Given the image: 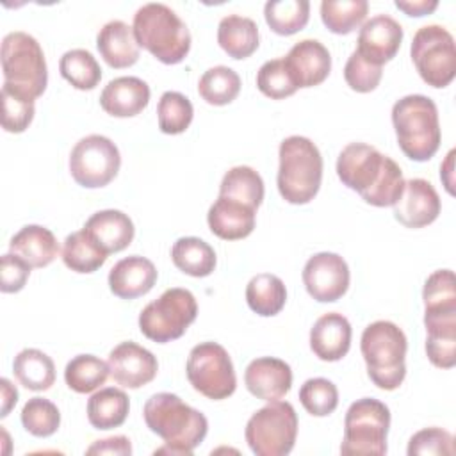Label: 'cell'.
Segmentation results:
<instances>
[{"mask_svg":"<svg viewBox=\"0 0 456 456\" xmlns=\"http://www.w3.org/2000/svg\"><path fill=\"white\" fill-rule=\"evenodd\" d=\"M340 182L372 207H392L403 192L399 164L365 142H349L337 159Z\"/></svg>","mask_w":456,"mask_h":456,"instance_id":"6da1fadb","label":"cell"},{"mask_svg":"<svg viewBox=\"0 0 456 456\" xmlns=\"http://www.w3.org/2000/svg\"><path fill=\"white\" fill-rule=\"evenodd\" d=\"M142 417L151 433L159 435L166 445L155 454H185L191 456L208 431L207 417L183 403L171 392L153 394L142 408Z\"/></svg>","mask_w":456,"mask_h":456,"instance_id":"7a4b0ae2","label":"cell"},{"mask_svg":"<svg viewBox=\"0 0 456 456\" xmlns=\"http://www.w3.org/2000/svg\"><path fill=\"white\" fill-rule=\"evenodd\" d=\"M392 125L401 151L415 160H429L440 148V121L435 102L424 94H408L392 107Z\"/></svg>","mask_w":456,"mask_h":456,"instance_id":"3957f363","label":"cell"},{"mask_svg":"<svg viewBox=\"0 0 456 456\" xmlns=\"http://www.w3.org/2000/svg\"><path fill=\"white\" fill-rule=\"evenodd\" d=\"M132 28L137 45L164 64L182 62L191 50L187 25L166 4L150 2L141 5L134 14Z\"/></svg>","mask_w":456,"mask_h":456,"instance_id":"277c9868","label":"cell"},{"mask_svg":"<svg viewBox=\"0 0 456 456\" xmlns=\"http://www.w3.org/2000/svg\"><path fill=\"white\" fill-rule=\"evenodd\" d=\"M278 191L287 203L305 205L315 198L322 180V157L319 148L303 135H290L278 150Z\"/></svg>","mask_w":456,"mask_h":456,"instance_id":"5b68a950","label":"cell"},{"mask_svg":"<svg viewBox=\"0 0 456 456\" xmlns=\"http://www.w3.org/2000/svg\"><path fill=\"white\" fill-rule=\"evenodd\" d=\"M360 349L370 381L381 390L399 388L406 376L404 331L390 321H374L363 330Z\"/></svg>","mask_w":456,"mask_h":456,"instance_id":"8992f818","label":"cell"},{"mask_svg":"<svg viewBox=\"0 0 456 456\" xmlns=\"http://www.w3.org/2000/svg\"><path fill=\"white\" fill-rule=\"evenodd\" d=\"M2 73L4 84L36 100L48 84V68L45 53L36 37L14 30L2 39Z\"/></svg>","mask_w":456,"mask_h":456,"instance_id":"52a82bcc","label":"cell"},{"mask_svg":"<svg viewBox=\"0 0 456 456\" xmlns=\"http://www.w3.org/2000/svg\"><path fill=\"white\" fill-rule=\"evenodd\" d=\"M196 315L198 305L192 292L173 287L141 310L139 330L146 338L166 344L180 338L196 321Z\"/></svg>","mask_w":456,"mask_h":456,"instance_id":"ba28073f","label":"cell"},{"mask_svg":"<svg viewBox=\"0 0 456 456\" xmlns=\"http://www.w3.org/2000/svg\"><path fill=\"white\" fill-rule=\"evenodd\" d=\"M390 428V410L374 397H363L346 411L342 454H387V435Z\"/></svg>","mask_w":456,"mask_h":456,"instance_id":"9c48e42d","label":"cell"},{"mask_svg":"<svg viewBox=\"0 0 456 456\" xmlns=\"http://www.w3.org/2000/svg\"><path fill=\"white\" fill-rule=\"evenodd\" d=\"M246 442L256 456H285L297 436V415L287 401H269L256 410L244 431Z\"/></svg>","mask_w":456,"mask_h":456,"instance_id":"30bf717a","label":"cell"},{"mask_svg":"<svg viewBox=\"0 0 456 456\" xmlns=\"http://www.w3.org/2000/svg\"><path fill=\"white\" fill-rule=\"evenodd\" d=\"M411 61L420 78L431 87H447L456 75V46L452 34L442 25L420 27L411 41Z\"/></svg>","mask_w":456,"mask_h":456,"instance_id":"8fae6325","label":"cell"},{"mask_svg":"<svg viewBox=\"0 0 456 456\" xmlns=\"http://www.w3.org/2000/svg\"><path fill=\"white\" fill-rule=\"evenodd\" d=\"M187 379L201 395L221 401L237 388V378L228 351L217 342H200L189 353Z\"/></svg>","mask_w":456,"mask_h":456,"instance_id":"7c38bea8","label":"cell"},{"mask_svg":"<svg viewBox=\"0 0 456 456\" xmlns=\"http://www.w3.org/2000/svg\"><path fill=\"white\" fill-rule=\"evenodd\" d=\"M119 166L121 155L118 146L100 134L82 137L69 153V173L86 189H98L110 183Z\"/></svg>","mask_w":456,"mask_h":456,"instance_id":"4fadbf2b","label":"cell"},{"mask_svg":"<svg viewBox=\"0 0 456 456\" xmlns=\"http://www.w3.org/2000/svg\"><path fill=\"white\" fill-rule=\"evenodd\" d=\"M347 262L330 251H321L310 256L303 267V283L306 292L319 303H333L349 289Z\"/></svg>","mask_w":456,"mask_h":456,"instance_id":"5bb4252c","label":"cell"},{"mask_svg":"<svg viewBox=\"0 0 456 456\" xmlns=\"http://www.w3.org/2000/svg\"><path fill=\"white\" fill-rule=\"evenodd\" d=\"M110 378L123 388H141L153 381L159 362L146 347L126 340L118 344L107 358Z\"/></svg>","mask_w":456,"mask_h":456,"instance_id":"9a60e30c","label":"cell"},{"mask_svg":"<svg viewBox=\"0 0 456 456\" xmlns=\"http://www.w3.org/2000/svg\"><path fill=\"white\" fill-rule=\"evenodd\" d=\"M404 32L397 20L388 14H376L362 25L354 50L367 62L383 66L399 52Z\"/></svg>","mask_w":456,"mask_h":456,"instance_id":"2e32d148","label":"cell"},{"mask_svg":"<svg viewBox=\"0 0 456 456\" xmlns=\"http://www.w3.org/2000/svg\"><path fill=\"white\" fill-rule=\"evenodd\" d=\"M394 207V217L406 228H424L431 224L442 208L436 189L424 178L404 182L403 192Z\"/></svg>","mask_w":456,"mask_h":456,"instance_id":"e0dca14e","label":"cell"},{"mask_svg":"<svg viewBox=\"0 0 456 456\" xmlns=\"http://www.w3.org/2000/svg\"><path fill=\"white\" fill-rule=\"evenodd\" d=\"M283 62L297 89L322 84L331 71V55L317 39L297 41L283 57Z\"/></svg>","mask_w":456,"mask_h":456,"instance_id":"ac0fdd59","label":"cell"},{"mask_svg":"<svg viewBox=\"0 0 456 456\" xmlns=\"http://www.w3.org/2000/svg\"><path fill=\"white\" fill-rule=\"evenodd\" d=\"M244 383L251 395L262 401H278L292 387L290 365L274 356L255 358L244 370Z\"/></svg>","mask_w":456,"mask_h":456,"instance_id":"d6986e66","label":"cell"},{"mask_svg":"<svg viewBox=\"0 0 456 456\" xmlns=\"http://www.w3.org/2000/svg\"><path fill=\"white\" fill-rule=\"evenodd\" d=\"M426 354L438 369L456 365V310L424 312Z\"/></svg>","mask_w":456,"mask_h":456,"instance_id":"ffe728a7","label":"cell"},{"mask_svg":"<svg viewBox=\"0 0 456 456\" xmlns=\"http://www.w3.org/2000/svg\"><path fill=\"white\" fill-rule=\"evenodd\" d=\"M157 281V269L151 260L141 255L121 258L109 273L110 292L121 299H135L148 294Z\"/></svg>","mask_w":456,"mask_h":456,"instance_id":"44dd1931","label":"cell"},{"mask_svg":"<svg viewBox=\"0 0 456 456\" xmlns=\"http://www.w3.org/2000/svg\"><path fill=\"white\" fill-rule=\"evenodd\" d=\"M351 347V324L338 312L321 315L310 330V349L322 362L342 360Z\"/></svg>","mask_w":456,"mask_h":456,"instance_id":"7402d4cb","label":"cell"},{"mask_svg":"<svg viewBox=\"0 0 456 456\" xmlns=\"http://www.w3.org/2000/svg\"><path fill=\"white\" fill-rule=\"evenodd\" d=\"M150 102V86L139 77H118L110 80L102 94V109L114 118H132L141 114Z\"/></svg>","mask_w":456,"mask_h":456,"instance_id":"603a6c76","label":"cell"},{"mask_svg":"<svg viewBox=\"0 0 456 456\" xmlns=\"http://www.w3.org/2000/svg\"><path fill=\"white\" fill-rule=\"evenodd\" d=\"M255 216V208L240 201L219 196L208 208L207 223L216 237L223 240H239L253 232Z\"/></svg>","mask_w":456,"mask_h":456,"instance_id":"cb8c5ba5","label":"cell"},{"mask_svg":"<svg viewBox=\"0 0 456 456\" xmlns=\"http://www.w3.org/2000/svg\"><path fill=\"white\" fill-rule=\"evenodd\" d=\"M96 48L102 59L116 69L134 66L139 59L134 28L123 20H110L98 30Z\"/></svg>","mask_w":456,"mask_h":456,"instance_id":"d4e9b609","label":"cell"},{"mask_svg":"<svg viewBox=\"0 0 456 456\" xmlns=\"http://www.w3.org/2000/svg\"><path fill=\"white\" fill-rule=\"evenodd\" d=\"M84 230L107 251L118 253L130 246L135 235L132 219L116 208L94 212L84 224Z\"/></svg>","mask_w":456,"mask_h":456,"instance_id":"484cf974","label":"cell"},{"mask_svg":"<svg viewBox=\"0 0 456 456\" xmlns=\"http://www.w3.org/2000/svg\"><path fill=\"white\" fill-rule=\"evenodd\" d=\"M9 251L21 256L30 267H46L59 255L55 235L41 224H27L9 240Z\"/></svg>","mask_w":456,"mask_h":456,"instance_id":"4316f807","label":"cell"},{"mask_svg":"<svg viewBox=\"0 0 456 456\" xmlns=\"http://www.w3.org/2000/svg\"><path fill=\"white\" fill-rule=\"evenodd\" d=\"M217 43L232 59H246L258 48V27L251 18L228 14L219 21Z\"/></svg>","mask_w":456,"mask_h":456,"instance_id":"83f0119b","label":"cell"},{"mask_svg":"<svg viewBox=\"0 0 456 456\" xmlns=\"http://www.w3.org/2000/svg\"><path fill=\"white\" fill-rule=\"evenodd\" d=\"M130 410L128 395L121 388L107 387L94 392L87 401V420L94 429L119 428Z\"/></svg>","mask_w":456,"mask_h":456,"instance_id":"f1b7e54d","label":"cell"},{"mask_svg":"<svg viewBox=\"0 0 456 456\" xmlns=\"http://www.w3.org/2000/svg\"><path fill=\"white\" fill-rule=\"evenodd\" d=\"M12 370L20 385L34 392H45L55 383L53 360L34 347L21 349L12 362Z\"/></svg>","mask_w":456,"mask_h":456,"instance_id":"f546056e","label":"cell"},{"mask_svg":"<svg viewBox=\"0 0 456 456\" xmlns=\"http://www.w3.org/2000/svg\"><path fill=\"white\" fill-rule=\"evenodd\" d=\"M173 264L185 274L205 278L216 269L214 248L200 237H180L171 248Z\"/></svg>","mask_w":456,"mask_h":456,"instance_id":"4dcf8cb0","label":"cell"},{"mask_svg":"<svg viewBox=\"0 0 456 456\" xmlns=\"http://www.w3.org/2000/svg\"><path fill=\"white\" fill-rule=\"evenodd\" d=\"M107 256L109 253L84 228L64 239L62 262L75 273H94L105 264Z\"/></svg>","mask_w":456,"mask_h":456,"instance_id":"1f68e13d","label":"cell"},{"mask_svg":"<svg viewBox=\"0 0 456 456\" xmlns=\"http://www.w3.org/2000/svg\"><path fill=\"white\" fill-rule=\"evenodd\" d=\"M248 306L262 315L273 317L281 312L287 301V289L281 278L271 273H260L253 276L246 285Z\"/></svg>","mask_w":456,"mask_h":456,"instance_id":"d6a6232c","label":"cell"},{"mask_svg":"<svg viewBox=\"0 0 456 456\" xmlns=\"http://www.w3.org/2000/svg\"><path fill=\"white\" fill-rule=\"evenodd\" d=\"M264 180L249 166H235L228 169L219 185V196L240 201L251 208H258L264 200Z\"/></svg>","mask_w":456,"mask_h":456,"instance_id":"836d02e7","label":"cell"},{"mask_svg":"<svg viewBox=\"0 0 456 456\" xmlns=\"http://www.w3.org/2000/svg\"><path fill=\"white\" fill-rule=\"evenodd\" d=\"M110 376L107 362L94 354H77L66 363L64 381L77 394H89L100 388Z\"/></svg>","mask_w":456,"mask_h":456,"instance_id":"e575fe53","label":"cell"},{"mask_svg":"<svg viewBox=\"0 0 456 456\" xmlns=\"http://www.w3.org/2000/svg\"><path fill=\"white\" fill-rule=\"evenodd\" d=\"M264 18L278 36H292L303 30L310 18L306 0H269L264 5Z\"/></svg>","mask_w":456,"mask_h":456,"instance_id":"d590c367","label":"cell"},{"mask_svg":"<svg viewBox=\"0 0 456 456\" xmlns=\"http://www.w3.org/2000/svg\"><path fill=\"white\" fill-rule=\"evenodd\" d=\"M59 71L75 89L91 91L100 84L102 68L94 55L84 48H73L62 53Z\"/></svg>","mask_w":456,"mask_h":456,"instance_id":"8d00e7d4","label":"cell"},{"mask_svg":"<svg viewBox=\"0 0 456 456\" xmlns=\"http://www.w3.org/2000/svg\"><path fill=\"white\" fill-rule=\"evenodd\" d=\"M367 0H322L321 20L333 34H349L360 27L367 16Z\"/></svg>","mask_w":456,"mask_h":456,"instance_id":"74e56055","label":"cell"},{"mask_svg":"<svg viewBox=\"0 0 456 456\" xmlns=\"http://www.w3.org/2000/svg\"><path fill=\"white\" fill-rule=\"evenodd\" d=\"M240 91V77L228 66L208 68L200 82L198 93L210 105H228Z\"/></svg>","mask_w":456,"mask_h":456,"instance_id":"f35d334b","label":"cell"},{"mask_svg":"<svg viewBox=\"0 0 456 456\" xmlns=\"http://www.w3.org/2000/svg\"><path fill=\"white\" fill-rule=\"evenodd\" d=\"M194 116L192 103L187 96L176 91H166L157 105L159 128L164 134L176 135L189 128Z\"/></svg>","mask_w":456,"mask_h":456,"instance_id":"ab89813d","label":"cell"},{"mask_svg":"<svg viewBox=\"0 0 456 456\" xmlns=\"http://www.w3.org/2000/svg\"><path fill=\"white\" fill-rule=\"evenodd\" d=\"M21 424L34 436H52L61 426L59 408L45 397H30L21 410Z\"/></svg>","mask_w":456,"mask_h":456,"instance_id":"60d3db41","label":"cell"},{"mask_svg":"<svg viewBox=\"0 0 456 456\" xmlns=\"http://www.w3.org/2000/svg\"><path fill=\"white\" fill-rule=\"evenodd\" d=\"M303 408L314 417H326L338 406V390L326 378H310L299 388Z\"/></svg>","mask_w":456,"mask_h":456,"instance_id":"b9f144b4","label":"cell"},{"mask_svg":"<svg viewBox=\"0 0 456 456\" xmlns=\"http://www.w3.org/2000/svg\"><path fill=\"white\" fill-rule=\"evenodd\" d=\"M34 100L14 91L7 84L2 86V126L5 132L21 134L34 119Z\"/></svg>","mask_w":456,"mask_h":456,"instance_id":"7bdbcfd3","label":"cell"},{"mask_svg":"<svg viewBox=\"0 0 456 456\" xmlns=\"http://www.w3.org/2000/svg\"><path fill=\"white\" fill-rule=\"evenodd\" d=\"M256 87L264 96L271 100H283L297 91V86L294 84L283 57L267 61L260 66L256 73Z\"/></svg>","mask_w":456,"mask_h":456,"instance_id":"ee69618b","label":"cell"},{"mask_svg":"<svg viewBox=\"0 0 456 456\" xmlns=\"http://www.w3.org/2000/svg\"><path fill=\"white\" fill-rule=\"evenodd\" d=\"M424 312L456 308V280L451 269L431 273L422 289Z\"/></svg>","mask_w":456,"mask_h":456,"instance_id":"f6af8a7d","label":"cell"},{"mask_svg":"<svg viewBox=\"0 0 456 456\" xmlns=\"http://www.w3.org/2000/svg\"><path fill=\"white\" fill-rule=\"evenodd\" d=\"M408 456H429V454H454V438L442 428H426L417 431L408 442Z\"/></svg>","mask_w":456,"mask_h":456,"instance_id":"bcb514c9","label":"cell"},{"mask_svg":"<svg viewBox=\"0 0 456 456\" xmlns=\"http://www.w3.org/2000/svg\"><path fill=\"white\" fill-rule=\"evenodd\" d=\"M381 75H383V68L367 62L356 50L349 55L344 68V78L347 86L356 93L374 91L379 86Z\"/></svg>","mask_w":456,"mask_h":456,"instance_id":"7dc6e473","label":"cell"},{"mask_svg":"<svg viewBox=\"0 0 456 456\" xmlns=\"http://www.w3.org/2000/svg\"><path fill=\"white\" fill-rule=\"evenodd\" d=\"M30 265L18 255L14 253H5L2 255L0 260V290L5 294L11 292H20L28 276H30Z\"/></svg>","mask_w":456,"mask_h":456,"instance_id":"c3c4849f","label":"cell"},{"mask_svg":"<svg viewBox=\"0 0 456 456\" xmlns=\"http://www.w3.org/2000/svg\"><path fill=\"white\" fill-rule=\"evenodd\" d=\"M86 454H118V456H130L132 444L126 436H110L105 440H96L93 445L86 449Z\"/></svg>","mask_w":456,"mask_h":456,"instance_id":"681fc988","label":"cell"},{"mask_svg":"<svg viewBox=\"0 0 456 456\" xmlns=\"http://www.w3.org/2000/svg\"><path fill=\"white\" fill-rule=\"evenodd\" d=\"M395 7L408 16H426L438 7V2L436 0H395Z\"/></svg>","mask_w":456,"mask_h":456,"instance_id":"f907efd6","label":"cell"},{"mask_svg":"<svg viewBox=\"0 0 456 456\" xmlns=\"http://www.w3.org/2000/svg\"><path fill=\"white\" fill-rule=\"evenodd\" d=\"M0 388H2V411H0V417H7L11 408L18 401V390L11 385V381L7 378L0 379Z\"/></svg>","mask_w":456,"mask_h":456,"instance_id":"816d5d0a","label":"cell"}]
</instances>
